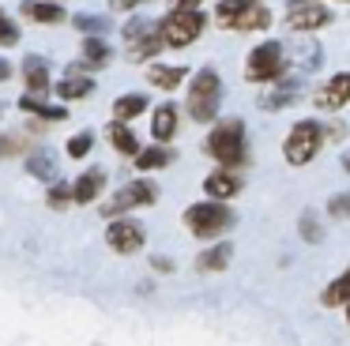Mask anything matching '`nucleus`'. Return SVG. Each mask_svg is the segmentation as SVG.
Listing matches in <instances>:
<instances>
[{
    "label": "nucleus",
    "mask_w": 350,
    "mask_h": 346,
    "mask_svg": "<svg viewBox=\"0 0 350 346\" xmlns=\"http://www.w3.org/2000/svg\"><path fill=\"white\" fill-rule=\"evenodd\" d=\"M27 87H31L34 94H42V90H49L46 64H42V60H31V64H27Z\"/></svg>",
    "instance_id": "c85d7f7f"
},
{
    "label": "nucleus",
    "mask_w": 350,
    "mask_h": 346,
    "mask_svg": "<svg viewBox=\"0 0 350 346\" xmlns=\"http://www.w3.org/2000/svg\"><path fill=\"white\" fill-rule=\"evenodd\" d=\"M347 102H350V72L332 75V79H327L324 87L312 94V105H317V109H324V113H339Z\"/></svg>",
    "instance_id": "ddd939ff"
},
{
    "label": "nucleus",
    "mask_w": 350,
    "mask_h": 346,
    "mask_svg": "<svg viewBox=\"0 0 350 346\" xmlns=\"http://www.w3.org/2000/svg\"><path fill=\"white\" fill-rule=\"evenodd\" d=\"M12 75V68H8V60H0V79H8Z\"/></svg>",
    "instance_id": "ea45409f"
},
{
    "label": "nucleus",
    "mask_w": 350,
    "mask_h": 346,
    "mask_svg": "<svg viewBox=\"0 0 350 346\" xmlns=\"http://www.w3.org/2000/svg\"><path fill=\"white\" fill-rule=\"evenodd\" d=\"M301 94H305V79H301V75H290V72H286L279 83H271V87L260 94L256 105H260L264 113H279V109H290V105H294Z\"/></svg>",
    "instance_id": "6e6552de"
},
{
    "label": "nucleus",
    "mask_w": 350,
    "mask_h": 346,
    "mask_svg": "<svg viewBox=\"0 0 350 346\" xmlns=\"http://www.w3.org/2000/svg\"><path fill=\"white\" fill-rule=\"evenodd\" d=\"M286 75V45L282 42H260L249 49L245 60V79L249 83H279Z\"/></svg>",
    "instance_id": "39448f33"
},
{
    "label": "nucleus",
    "mask_w": 350,
    "mask_h": 346,
    "mask_svg": "<svg viewBox=\"0 0 350 346\" xmlns=\"http://www.w3.org/2000/svg\"><path fill=\"white\" fill-rule=\"evenodd\" d=\"M237 222L234 207L222 200H200L192 203V207H185V226H189L192 237L200 241H219L222 233H230Z\"/></svg>",
    "instance_id": "7ed1b4c3"
},
{
    "label": "nucleus",
    "mask_w": 350,
    "mask_h": 346,
    "mask_svg": "<svg viewBox=\"0 0 350 346\" xmlns=\"http://www.w3.org/2000/svg\"><path fill=\"white\" fill-rule=\"evenodd\" d=\"M151 267H154V271H174V260H166V256H154Z\"/></svg>",
    "instance_id": "4c0bfd02"
},
{
    "label": "nucleus",
    "mask_w": 350,
    "mask_h": 346,
    "mask_svg": "<svg viewBox=\"0 0 350 346\" xmlns=\"http://www.w3.org/2000/svg\"><path fill=\"white\" fill-rule=\"evenodd\" d=\"M162 49H166V42H162V30L151 27L144 38H136V42H132L129 57H132V60H151V57H159Z\"/></svg>",
    "instance_id": "412c9836"
},
{
    "label": "nucleus",
    "mask_w": 350,
    "mask_h": 346,
    "mask_svg": "<svg viewBox=\"0 0 350 346\" xmlns=\"http://www.w3.org/2000/svg\"><path fill=\"white\" fill-rule=\"evenodd\" d=\"M177 105L174 102H166V105H159V109L151 113V135H154V143H170L177 135Z\"/></svg>",
    "instance_id": "2eb2a0df"
},
{
    "label": "nucleus",
    "mask_w": 350,
    "mask_h": 346,
    "mask_svg": "<svg viewBox=\"0 0 350 346\" xmlns=\"http://www.w3.org/2000/svg\"><path fill=\"white\" fill-rule=\"evenodd\" d=\"M154 200H159V185L147 181V177H139V181H129V185H124L102 211H106V215H124V211L147 207V203H154Z\"/></svg>",
    "instance_id": "0eeeda50"
},
{
    "label": "nucleus",
    "mask_w": 350,
    "mask_h": 346,
    "mask_svg": "<svg viewBox=\"0 0 350 346\" xmlns=\"http://www.w3.org/2000/svg\"><path fill=\"white\" fill-rule=\"evenodd\" d=\"M252 8H256V0H219V4H215V19H219V27L234 30Z\"/></svg>",
    "instance_id": "f3484780"
},
{
    "label": "nucleus",
    "mask_w": 350,
    "mask_h": 346,
    "mask_svg": "<svg viewBox=\"0 0 350 346\" xmlns=\"http://www.w3.org/2000/svg\"><path fill=\"white\" fill-rule=\"evenodd\" d=\"M144 241H147V233H144V226H139L136 218H113V222L106 226V245L113 248V252H121V256L139 252Z\"/></svg>",
    "instance_id": "1a4fd4ad"
},
{
    "label": "nucleus",
    "mask_w": 350,
    "mask_h": 346,
    "mask_svg": "<svg viewBox=\"0 0 350 346\" xmlns=\"http://www.w3.org/2000/svg\"><path fill=\"white\" fill-rule=\"evenodd\" d=\"M68 203H76V196H72L68 185H53V188H49V207H68Z\"/></svg>",
    "instance_id": "2f4dec72"
},
{
    "label": "nucleus",
    "mask_w": 350,
    "mask_h": 346,
    "mask_svg": "<svg viewBox=\"0 0 350 346\" xmlns=\"http://www.w3.org/2000/svg\"><path fill=\"white\" fill-rule=\"evenodd\" d=\"M23 150V139H8V135H0V155H19Z\"/></svg>",
    "instance_id": "c9c22d12"
},
{
    "label": "nucleus",
    "mask_w": 350,
    "mask_h": 346,
    "mask_svg": "<svg viewBox=\"0 0 350 346\" xmlns=\"http://www.w3.org/2000/svg\"><path fill=\"white\" fill-rule=\"evenodd\" d=\"M94 90V79H87V75H68V79L57 83V94L64 98V102H72V98H87Z\"/></svg>",
    "instance_id": "393cba45"
},
{
    "label": "nucleus",
    "mask_w": 350,
    "mask_h": 346,
    "mask_svg": "<svg viewBox=\"0 0 350 346\" xmlns=\"http://www.w3.org/2000/svg\"><path fill=\"white\" fill-rule=\"evenodd\" d=\"M136 4H139V0H109V8H113V12H132Z\"/></svg>",
    "instance_id": "e433bc0d"
},
{
    "label": "nucleus",
    "mask_w": 350,
    "mask_h": 346,
    "mask_svg": "<svg viewBox=\"0 0 350 346\" xmlns=\"http://www.w3.org/2000/svg\"><path fill=\"white\" fill-rule=\"evenodd\" d=\"M320 64H324V49H320L312 38H309V42H301V45H286V72L290 75L309 79Z\"/></svg>",
    "instance_id": "9d476101"
},
{
    "label": "nucleus",
    "mask_w": 350,
    "mask_h": 346,
    "mask_svg": "<svg viewBox=\"0 0 350 346\" xmlns=\"http://www.w3.org/2000/svg\"><path fill=\"white\" fill-rule=\"evenodd\" d=\"M106 135H109V143H113L121 155H132V158H136L139 150H144V147H139V139H136V132H132L124 120H113V124L106 128Z\"/></svg>",
    "instance_id": "aec40b11"
},
{
    "label": "nucleus",
    "mask_w": 350,
    "mask_h": 346,
    "mask_svg": "<svg viewBox=\"0 0 350 346\" xmlns=\"http://www.w3.org/2000/svg\"><path fill=\"white\" fill-rule=\"evenodd\" d=\"M31 173H34V177H57V165H53V158H49V155H34L31 158Z\"/></svg>",
    "instance_id": "7c9ffc66"
},
{
    "label": "nucleus",
    "mask_w": 350,
    "mask_h": 346,
    "mask_svg": "<svg viewBox=\"0 0 350 346\" xmlns=\"http://www.w3.org/2000/svg\"><path fill=\"white\" fill-rule=\"evenodd\" d=\"M230 260H234V245H230V241H211V245L196 256V271H204V275H219V271L230 267Z\"/></svg>",
    "instance_id": "4468645a"
},
{
    "label": "nucleus",
    "mask_w": 350,
    "mask_h": 346,
    "mask_svg": "<svg viewBox=\"0 0 350 346\" xmlns=\"http://www.w3.org/2000/svg\"><path fill=\"white\" fill-rule=\"evenodd\" d=\"M327 218H350V192H335L332 200H327Z\"/></svg>",
    "instance_id": "c756f323"
},
{
    "label": "nucleus",
    "mask_w": 350,
    "mask_h": 346,
    "mask_svg": "<svg viewBox=\"0 0 350 346\" xmlns=\"http://www.w3.org/2000/svg\"><path fill=\"white\" fill-rule=\"evenodd\" d=\"M109 60V45L102 38H87L83 42V68H102Z\"/></svg>",
    "instance_id": "a878e982"
},
{
    "label": "nucleus",
    "mask_w": 350,
    "mask_h": 346,
    "mask_svg": "<svg viewBox=\"0 0 350 346\" xmlns=\"http://www.w3.org/2000/svg\"><path fill=\"white\" fill-rule=\"evenodd\" d=\"M200 4H204V0H177L174 8H185V12H200Z\"/></svg>",
    "instance_id": "58836bf2"
},
{
    "label": "nucleus",
    "mask_w": 350,
    "mask_h": 346,
    "mask_svg": "<svg viewBox=\"0 0 350 346\" xmlns=\"http://www.w3.org/2000/svg\"><path fill=\"white\" fill-rule=\"evenodd\" d=\"M222 94H226L222 75L215 72V68H200L189 79V102H185L189 105V117L196 120V124H215V120H219Z\"/></svg>",
    "instance_id": "f03ea898"
},
{
    "label": "nucleus",
    "mask_w": 350,
    "mask_h": 346,
    "mask_svg": "<svg viewBox=\"0 0 350 346\" xmlns=\"http://www.w3.org/2000/svg\"><path fill=\"white\" fill-rule=\"evenodd\" d=\"M324 222H320V215L317 211H301V215H297V237L301 241H309V245H320V241H324Z\"/></svg>",
    "instance_id": "5701e85b"
},
{
    "label": "nucleus",
    "mask_w": 350,
    "mask_h": 346,
    "mask_svg": "<svg viewBox=\"0 0 350 346\" xmlns=\"http://www.w3.org/2000/svg\"><path fill=\"white\" fill-rule=\"evenodd\" d=\"M0 19H4V15H0Z\"/></svg>",
    "instance_id": "c03bdc74"
},
{
    "label": "nucleus",
    "mask_w": 350,
    "mask_h": 346,
    "mask_svg": "<svg viewBox=\"0 0 350 346\" xmlns=\"http://www.w3.org/2000/svg\"><path fill=\"white\" fill-rule=\"evenodd\" d=\"M23 15H31L34 23H61L64 19V12L57 4H38V0H34V4H23Z\"/></svg>",
    "instance_id": "bb28decb"
},
{
    "label": "nucleus",
    "mask_w": 350,
    "mask_h": 346,
    "mask_svg": "<svg viewBox=\"0 0 350 346\" xmlns=\"http://www.w3.org/2000/svg\"><path fill=\"white\" fill-rule=\"evenodd\" d=\"M342 170H347V173H350V150H347V158H342Z\"/></svg>",
    "instance_id": "a19ab883"
},
{
    "label": "nucleus",
    "mask_w": 350,
    "mask_h": 346,
    "mask_svg": "<svg viewBox=\"0 0 350 346\" xmlns=\"http://www.w3.org/2000/svg\"><path fill=\"white\" fill-rule=\"evenodd\" d=\"M16 27H12L8 19H0V45H16Z\"/></svg>",
    "instance_id": "f704fd0d"
},
{
    "label": "nucleus",
    "mask_w": 350,
    "mask_h": 346,
    "mask_svg": "<svg viewBox=\"0 0 350 346\" xmlns=\"http://www.w3.org/2000/svg\"><path fill=\"white\" fill-rule=\"evenodd\" d=\"M23 109H31V113H38V117H49V120H64V109H57V105H46L42 98H34V94H27L23 102Z\"/></svg>",
    "instance_id": "cd10ccee"
},
{
    "label": "nucleus",
    "mask_w": 350,
    "mask_h": 346,
    "mask_svg": "<svg viewBox=\"0 0 350 346\" xmlns=\"http://www.w3.org/2000/svg\"><path fill=\"white\" fill-rule=\"evenodd\" d=\"M144 109H147V98L144 94H121L113 102V120H124V124H129V120L139 117Z\"/></svg>",
    "instance_id": "b1692460"
},
{
    "label": "nucleus",
    "mask_w": 350,
    "mask_h": 346,
    "mask_svg": "<svg viewBox=\"0 0 350 346\" xmlns=\"http://www.w3.org/2000/svg\"><path fill=\"white\" fill-rule=\"evenodd\" d=\"M204 27H207L204 12H185V8H174V12L159 23L166 49H185V45H192L200 34H204Z\"/></svg>",
    "instance_id": "423d86ee"
},
{
    "label": "nucleus",
    "mask_w": 350,
    "mask_h": 346,
    "mask_svg": "<svg viewBox=\"0 0 350 346\" xmlns=\"http://www.w3.org/2000/svg\"><path fill=\"white\" fill-rule=\"evenodd\" d=\"M324 139H327V128L320 124V120H312V117H305V120H294L290 124V132H286V139H282V158H286L290 165H309L312 158L320 155V147H324Z\"/></svg>",
    "instance_id": "20e7f679"
},
{
    "label": "nucleus",
    "mask_w": 350,
    "mask_h": 346,
    "mask_svg": "<svg viewBox=\"0 0 350 346\" xmlns=\"http://www.w3.org/2000/svg\"><path fill=\"white\" fill-rule=\"evenodd\" d=\"M347 323H350V305H347Z\"/></svg>",
    "instance_id": "79ce46f5"
},
{
    "label": "nucleus",
    "mask_w": 350,
    "mask_h": 346,
    "mask_svg": "<svg viewBox=\"0 0 350 346\" xmlns=\"http://www.w3.org/2000/svg\"><path fill=\"white\" fill-rule=\"evenodd\" d=\"M339 4H347V0H339Z\"/></svg>",
    "instance_id": "37998d69"
},
{
    "label": "nucleus",
    "mask_w": 350,
    "mask_h": 346,
    "mask_svg": "<svg viewBox=\"0 0 350 346\" xmlns=\"http://www.w3.org/2000/svg\"><path fill=\"white\" fill-rule=\"evenodd\" d=\"M174 162V150L166 147V143H154V147H144L136 155V170L151 173V170H166V165Z\"/></svg>",
    "instance_id": "6ab92c4d"
},
{
    "label": "nucleus",
    "mask_w": 350,
    "mask_h": 346,
    "mask_svg": "<svg viewBox=\"0 0 350 346\" xmlns=\"http://www.w3.org/2000/svg\"><path fill=\"white\" fill-rule=\"evenodd\" d=\"M102 188H106V173H102V170H87L83 177L72 185V196H76V203H94L102 196Z\"/></svg>",
    "instance_id": "a211bd4d"
},
{
    "label": "nucleus",
    "mask_w": 350,
    "mask_h": 346,
    "mask_svg": "<svg viewBox=\"0 0 350 346\" xmlns=\"http://www.w3.org/2000/svg\"><path fill=\"white\" fill-rule=\"evenodd\" d=\"M76 27H79V30H91V34H102V30L109 27V19H102V15H98V19H94V15H79Z\"/></svg>",
    "instance_id": "72a5a7b5"
},
{
    "label": "nucleus",
    "mask_w": 350,
    "mask_h": 346,
    "mask_svg": "<svg viewBox=\"0 0 350 346\" xmlns=\"http://www.w3.org/2000/svg\"><path fill=\"white\" fill-rule=\"evenodd\" d=\"M332 23V12H327L324 4H317V0H309V4H297L286 12V27L297 30V34H312V30L327 27Z\"/></svg>",
    "instance_id": "f8f14e48"
},
{
    "label": "nucleus",
    "mask_w": 350,
    "mask_h": 346,
    "mask_svg": "<svg viewBox=\"0 0 350 346\" xmlns=\"http://www.w3.org/2000/svg\"><path fill=\"white\" fill-rule=\"evenodd\" d=\"M91 147H94L91 132H83V135H76V139H68V155H72V158H83Z\"/></svg>",
    "instance_id": "473e14b6"
},
{
    "label": "nucleus",
    "mask_w": 350,
    "mask_h": 346,
    "mask_svg": "<svg viewBox=\"0 0 350 346\" xmlns=\"http://www.w3.org/2000/svg\"><path fill=\"white\" fill-rule=\"evenodd\" d=\"M185 75H189V68H177V64H154L151 72H147V79H151L159 90H177V87L185 83Z\"/></svg>",
    "instance_id": "4be33fe9"
},
{
    "label": "nucleus",
    "mask_w": 350,
    "mask_h": 346,
    "mask_svg": "<svg viewBox=\"0 0 350 346\" xmlns=\"http://www.w3.org/2000/svg\"><path fill=\"white\" fill-rule=\"evenodd\" d=\"M241 188H245V177H241V170H211L204 177V192L211 196V200H222V203H230V200H237L241 196Z\"/></svg>",
    "instance_id": "9b49d317"
},
{
    "label": "nucleus",
    "mask_w": 350,
    "mask_h": 346,
    "mask_svg": "<svg viewBox=\"0 0 350 346\" xmlns=\"http://www.w3.org/2000/svg\"><path fill=\"white\" fill-rule=\"evenodd\" d=\"M207 155L222 165V170H245L249 165V139H245L241 117L215 120L207 132Z\"/></svg>",
    "instance_id": "f257e3e1"
},
{
    "label": "nucleus",
    "mask_w": 350,
    "mask_h": 346,
    "mask_svg": "<svg viewBox=\"0 0 350 346\" xmlns=\"http://www.w3.org/2000/svg\"><path fill=\"white\" fill-rule=\"evenodd\" d=\"M320 305L324 308H347L350 305V263H347V271L342 275H335L332 282L324 286V293H320Z\"/></svg>",
    "instance_id": "dca6fc26"
}]
</instances>
